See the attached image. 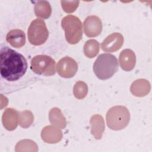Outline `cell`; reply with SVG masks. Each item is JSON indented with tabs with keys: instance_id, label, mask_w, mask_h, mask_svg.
<instances>
[{
	"instance_id": "17",
	"label": "cell",
	"mask_w": 152,
	"mask_h": 152,
	"mask_svg": "<svg viewBox=\"0 0 152 152\" xmlns=\"http://www.w3.org/2000/svg\"><path fill=\"white\" fill-rule=\"evenodd\" d=\"M34 12L37 17L43 19L48 18L51 14L52 9L49 2L46 1H40L37 2L34 5Z\"/></svg>"
},
{
	"instance_id": "5",
	"label": "cell",
	"mask_w": 152,
	"mask_h": 152,
	"mask_svg": "<svg viewBox=\"0 0 152 152\" xmlns=\"http://www.w3.org/2000/svg\"><path fill=\"white\" fill-rule=\"evenodd\" d=\"M28 39L31 45L40 46L48 39L49 32L45 22L42 19H36L31 21L27 30Z\"/></svg>"
},
{
	"instance_id": "12",
	"label": "cell",
	"mask_w": 152,
	"mask_h": 152,
	"mask_svg": "<svg viewBox=\"0 0 152 152\" xmlns=\"http://www.w3.org/2000/svg\"><path fill=\"white\" fill-rule=\"evenodd\" d=\"M6 40L12 47L20 48L26 43V35L23 30L14 29L7 33Z\"/></svg>"
},
{
	"instance_id": "19",
	"label": "cell",
	"mask_w": 152,
	"mask_h": 152,
	"mask_svg": "<svg viewBox=\"0 0 152 152\" xmlns=\"http://www.w3.org/2000/svg\"><path fill=\"white\" fill-rule=\"evenodd\" d=\"M34 116L28 110L18 112V121L20 125L24 128L29 127L33 123Z\"/></svg>"
},
{
	"instance_id": "14",
	"label": "cell",
	"mask_w": 152,
	"mask_h": 152,
	"mask_svg": "<svg viewBox=\"0 0 152 152\" xmlns=\"http://www.w3.org/2000/svg\"><path fill=\"white\" fill-rule=\"evenodd\" d=\"M90 122L92 135L96 139H100L104 130V122L103 117L100 115H94L91 118Z\"/></svg>"
},
{
	"instance_id": "2",
	"label": "cell",
	"mask_w": 152,
	"mask_h": 152,
	"mask_svg": "<svg viewBox=\"0 0 152 152\" xmlns=\"http://www.w3.org/2000/svg\"><path fill=\"white\" fill-rule=\"evenodd\" d=\"M118 69V62L115 56L110 53L100 54L93 64V71L102 80L111 78Z\"/></svg>"
},
{
	"instance_id": "13",
	"label": "cell",
	"mask_w": 152,
	"mask_h": 152,
	"mask_svg": "<svg viewBox=\"0 0 152 152\" xmlns=\"http://www.w3.org/2000/svg\"><path fill=\"white\" fill-rule=\"evenodd\" d=\"M42 140L48 143H56L59 142L62 137V134L60 129L52 126H47L45 127L41 133Z\"/></svg>"
},
{
	"instance_id": "18",
	"label": "cell",
	"mask_w": 152,
	"mask_h": 152,
	"mask_svg": "<svg viewBox=\"0 0 152 152\" xmlns=\"http://www.w3.org/2000/svg\"><path fill=\"white\" fill-rule=\"evenodd\" d=\"M83 50L84 55L87 58H93L99 53V43L94 39L88 40L85 43Z\"/></svg>"
},
{
	"instance_id": "16",
	"label": "cell",
	"mask_w": 152,
	"mask_h": 152,
	"mask_svg": "<svg viewBox=\"0 0 152 152\" xmlns=\"http://www.w3.org/2000/svg\"><path fill=\"white\" fill-rule=\"evenodd\" d=\"M49 118L50 123L59 129H63L65 127L66 122L59 108L52 109L49 113Z\"/></svg>"
},
{
	"instance_id": "3",
	"label": "cell",
	"mask_w": 152,
	"mask_h": 152,
	"mask_svg": "<svg viewBox=\"0 0 152 152\" xmlns=\"http://www.w3.org/2000/svg\"><path fill=\"white\" fill-rule=\"evenodd\" d=\"M106 119L107 125L110 129L119 131L128 125L130 120V114L126 107L116 106L108 110Z\"/></svg>"
},
{
	"instance_id": "10",
	"label": "cell",
	"mask_w": 152,
	"mask_h": 152,
	"mask_svg": "<svg viewBox=\"0 0 152 152\" xmlns=\"http://www.w3.org/2000/svg\"><path fill=\"white\" fill-rule=\"evenodd\" d=\"M119 61L122 69L126 71H129L135 66L136 56L132 50L126 49L121 52Z\"/></svg>"
},
{
	"instance_id": "1",
	"label": "cell",
	"mask_w": 152,
	"mask_h": 152,
	"mask_svg": "<svg viewBox=\"0 0 152 152\" xmlns=\"http://www.w3.org/2000/svg\"><path fill=\"white\" fill-rule=\"evenodd\" d=\"M28 64L25 57L17 51L2 47L0 51V73L2 78L10 83L21 81L26 75Z\"/></svg>"
},
{
	"instance_id": "11",
	"label": "cell",
	"mask_w": 152,
	"mask_h": 152,
	"mask_svg": "<svg viewBox=\"0 0 152 152\" xmlns=\"http://www.w3.org/2000/svg\"><path fill=\"white\" fill-rule=\"evenodd\" d=\"M2 124L9 131L15 129L19 122L18 112L12 108L7 109L2 115Z\"/></svg>"
},
{
	"instance_id": "7",
	"label": "cell",
	"mask_w": 152,
	"mask_h": 152,
	"mask_svg": "<svg viewBox=\"0 0 152 152\" xmlns=\"http://www.w3.org/2000/svg\"><path fill=\"white\" fill-rule=\"evenodd\" d=\"M78 69L76 61L68 56L61 59L56 65V71L58 74L64 78H71L75 75Z\"/></svg>"
},
{
	"instance_id": "8",
	"label": "cell",
	"mask_w": 152,
	"mask_h": 152,
	"mask_svg": "<svg viewBox=\"0 0 152 152\" xmlns=\"http://www.w3.org/2000/svg\"><path fill=\"white\" fill-rule=\"evenodd\" d=\"M84 31L89 37L99 36L102 30V23L100 18L95 15L87 17L84 21Z\"/></svg>"
},
{
	"instance_id": "20",
	"label": "cell",
	"mask_w": 152,
	"mask_h": 152,
	"mask_svg": "<svg viewBox=\"0 0 152 152\" xmlns=\"http://www.w3.org/2000/svg\"><path fill=\"white\" fill-rule=\"evenodd\" d=\"M88 92V87L87 84L81 81H79L75 83L73 88L74 96L78 99H84Z\"/></svg>"
},
{
	"instance_id": "6",
	"label": "cell",
	"mask_w": 152,
	"mask_h": 152,
	"mask_svg": "<svg viewBox=\"0 0 152 152\" xmlns=\"http://www.w3.org/2000/svg\"><path fill=\"white\" fill-rule=\"evenodd\" d=\"M55 61L50 56L39 55L31 61V69L38 75L50 76L55 74Z\"/></svg>"
},
{
	"instance_id": "15",
	"label": "cell",
	"mask_w": 152,
	"mask_h": 152,
	"mask_svg": "<svg viewBox=\"0 0 152 152\" xmlns=\"http://www.w3.org/2000/svg\"><path fill=\"white\" fill-rule=\"evenodd\" d=\"M149 83L143 79L135 81L131 86V91L135 96L142 97L145 96L150 91Z\"/></svg>"
},
{
	"instance_id": "9",
	"label": "cell",
	"mask_w": 152,
	"mask_h": 152,
	"mask_svg": "<svg viewBox=\"0 0 152 152\" xmlns=\"http://www.w3.org/2000/svg\"><path fill=\"white\" fill-rule=\"evenodd\" d=\"M124 43V37L119 33H113L108 36L101 43L103 51L113 52L119 50Z\"/></svg>"
},
{
	"instance_id": "21",
	"label": "cell",
	"mask_w": 152,
	"mask_h": 152,
	"mask_svg": "<svg viewBox=\"0 0 152 152\" xmlns=\"http://www.w3.org/2000/svg\"><path fill=\"white\" fill-rule=\"evenodd\" d=\"M79 1H61V6L64 11L67 13H71L75 11L78 7Z\"/></svg>"
},
{
	"instance_id": "4",
	"label": "cell",
	"mask_w": 152,
	"mask_h": 152,
	"mask_svg": "<svg viewBox=\"0 0 152 152\" xmlns=\"http://www.w3.org/2000/svg\"><path fill=\"white\" fill-rule=\"evenodd\" d=\"M61 26L65 31L66 40L69 44H77L82 39V23L77 17L73 15L65 16L61 21Z\"/></svg>"
}]
</instances>
